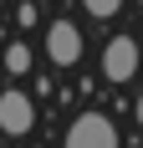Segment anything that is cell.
I'll return each instance as SVG.
<instances>
[{"label":"cell","instance_id":"cell-1","mask_svg":"<svg viewBox=\"0 0 143 148\" xmlns=\"http://www.w3.org/2000/svg\"><path fill=\"white\" fill-rule=\"evenodd\" d=\"M67 148H118V133L102 112H82L67 128Z\"/></svg>","mask_w":143,"mask_h":148},{"label":"cell","instance_id":"cell-2","mask_svg":"<svg viewBox=\"0 0 143 148\" xmlns=\"http://www.w3.org/2000/svg\"><path fill=\"white\" fill-rule=\"evenodd\" d=\"M133 72H138V41L133 36H113L102 46V77L107 82H128Z\"/></svg>","mask_w":143,"mask_h":148},{"label":"cell","instance_id":"cell-3","mask_svg":"<svg viewBox=\"0 0 143 148\" xmlns=\"http://www.w3.org/2000/svg\"><path fill=\"white\" fill-rule=\"evenodd\" d=\"M46 56L56 61V66L82 61V31L72 26V21H51V26H46Z\"/></svg>","mask_w":143,"mask_h":148},{"label":"cell","instance_id":"cell-4","mask_svg":"<svg viewBox=\"0 0 143 148\" xmlns=\"http://www.w3.org/2000/svg\"><path fill=\"white\" fill-rule=\"evenodd\" d=\"M31 123H36V107L26 92H0V133L21 138V133H31Z\"/></svg>","mask_w":143,"mask_h":148},{"label":"cell","instance_id":"cell-5","mask_svg":"<svg viewBox=\"0 0 143 148\" xmlns=\"http://www.w3.org/2000/svg\"><path fill=\"white\" fill-rule=\"evenodd\" d=\"M26 66H31V46H26V41H10V46H5V72L21 77Z\"/></svg>","mask_w":143,"mask_h":148},{"label":"cell","instance_id":"cell-6","mask_svg":"<svg viewBox=\"0 0 143 148\" xmlns=\"http://www.w3.org/2000/svg\"><path fill=\"white\" fill-rule=\"evenodd\" d=\"M82 5L97 15V21H107V15H118V5H123V0H82Z\"/></svg>","mask_w":143,"mask_h":148},{"label":"cell","instance_id":"cell-7","mask_svg":"<svg viewBox=\"0 0 143 148\" xmlns=\"http://www.w3.org/2000/svg\"><path fill=\"white\" fill-rule=\"evenodd\" d=\"M133 112H138V128H143V97H138V107H133Z\"/></svg>","mask_w":143,"mask_h":148},{"label":"cell","instance_id":"cell-8","mask_svg":"<svg viewBox=\"0 0 143 148\" xmlns=\"http://www.w3.org/2000/svg\"><path fill=\"white\" fill-rule=\"evenodd\" d=\"M138 5H143V0H138Z\"/></svg>","mask_w":143,"mask_h":148}]
</instances>
